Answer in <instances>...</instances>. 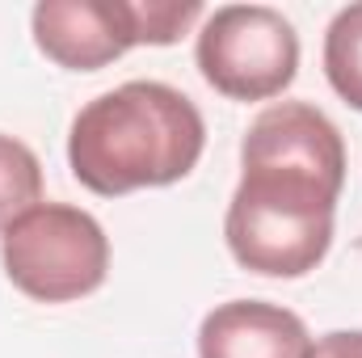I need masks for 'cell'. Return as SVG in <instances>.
Here are the masks:
<instances>
[{
  "mask_svg": "<svg viewBox=\"0 0 362 358\" xmlns=\"http://www.w3.org/2000/svg\"><path fill=\"white\" fill-rule=\"evenodd\" d=\"M30 30L38 51L72 72H97L139 47L135 0H42Z\"/></svg>",
  "mask_w": 362,
  "mask_h": 358,
  "instance_id": "5b68a950",
  "label": "cell"
},
{
  "mask_svg": "<svg viewBox=\"0 0 362 358\" xmlns=\"http://www.w3.org/2000/svg\"><path fill=\"white\" fill-rule=\"evenodd\" d=\"M325 76L346 105L362 110V0L337 8L325 30Z\"/></svg>",
  "mask_w": 362,
  "mask_h": 358,
  "instance_id": "52a82bcc",
  "label": "cell"
},
{
  "mask_svg": "<svg viewBox=\"0 0 362 358\" xmlns=\"http://www.w3.org/2000/svg\"><path fill=\"white\" fill-rule=\"evenodd\" d=\"M139 47H169L202 17V0H135Z\"/></svg>",
  "mask_w": 362,
  "mask_h": 358,
  "instance_id": "9c48e42d",
  "label": "cell"
},
{
  "mask_svg": "<svg viewBox=\"0 0 362 358\" xmlns=\"http://www.w3.org/2000/svg\"><path fill=\"white\" fill-rule=\"evenodd\" d=\"M194 59L215 93L232 101H266L299 72V34L270 4H223L202 21Z\"/></svg>",
  "mask_w": 362,
  "mask_h": 358,
  "instance_id": "277c9868",
  "label": "cell"
},
{
  "mask_svg": "<svg viewBox=\"0 0 362 358\" xmlns=\"http://www.w3.org/2000/svg\"><path fill=\"white\" fill-rule=\"evenodd\" d=\"M42 202V165L30 144L0 135V232Z\"/></svg>",
  "mask_w": 362,
  "mask_h": 358,
  "instance_id": "ba28073f",
  "label": "cell"
},
{
  "mask_svg": "<svg viewBox=\"0 0 362 358\" xmlns=\"http://www.w3.org/2000/svg\"><path fill=\"white\" fill-rule=\"evenodd\" d=\"M312 358H362V329H337L316 342Z\"/></svg>",
  "mask_w": 362,
  "mask_h": 358,
  "instance_id": "30bf717a",
  "label": "cell"
},
{
  "mask_svg": "<svg viewBox=\"0 0 362 358\" xmlns=\"http://www.w3.org/2000/svg\"><path fill=\"white\" fill-rule=\"evenodd\" d=\"M8 282L38 304H72L93 295L110 274V236L89 211L38 202L0 236Z\"/></svg>",
  "mask_w": 362,
  "mask_h": 358,
  "instance_id": "3957f363",
  "label": "cell"
},
{
  "mask_svg": "<svg viewBox=\"0 0 362 358\" xmlns=\"http://www.w3.org/2000/svg\"><path fill=\"white\" fill-rule=\"evenodd\" d=\"M206 148L198 105L165 81H127L97 93L72 118V178L101 198L189 178Z\"/></svg>",
  "mask_w": 362,
  "mask_h": 358,
  "instance_id": "7a4b0ae2",
  "label": "cell"
},
{
  "mask_svg": "<svg viewBox=\"0 0 362 358\" xmlns=\"http://www.w3.org/2000/svg\"><path fill=\"white\" fill-rule=\"evenodd\" d=\"M240 185L223 236L232 258L266 278H303L329 258L346 185V139L308 101L266 105L240 144Z\"/></svg>",
  "mask_w": 362,
  "mask_h": 358,
  "instance_id": "6da1fadb",
  "label": "cell"
},
{
  "mask_svg": "<svg viewBox=\"0 0 362 358\" xmlns=\"http://www.w3.org/2000/svg\"><path fill=\"white\" fill-rule=\"evenodd\" d=\"M312 350L308 325L266 299L219 304L198 325V358H312Z\"/></svg>",
  "mask_w": 362,
  "mask_h": 358,
  "instance_id": "8992f818",
  "label": "cell"
}]
</instances>
